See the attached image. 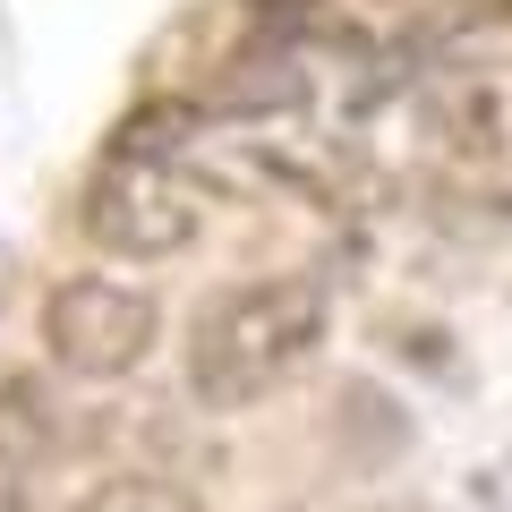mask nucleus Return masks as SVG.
I'll list each match as a JSON object with an SVG mask.
<instances>
[{
  "label": "nucleus",
  "instance_id": "1",
  "mask_svg": "<svg viewBox=\"0 0 512 512\" xmlns=\"http://www.w3.org/2000/svg\"><path fill=\"white\" fill-rule=\"evenodd\" d=\"M325 325H333V299L316 274H256V282H231L197 308L188 325V402L197 410H248L265 393L299 376V367L325 350Z\"/></svg>",
  "mask_w": 512,
  "mask_h": 512
},
{
  "label": "nucleus",
  "instance_id": "2",
  "mask_svg": "<svg viewBox=\"0 0 512 512\" xmlns=\"http://www.w3.org/2000/svg\"><path fill=\"white\" fill-rule=\"evenodd\" d=\"M154 333H163V308L120 274H69L43 299V350L69 376H128V367H146Z\"/></svg>",
  "mask_w": 512,
  "mask_h": 512
},
{
  "label": "nucleus",
  "instance_id": "3",
  "mask_svg": "<svg viewBox=\"0 0 512 512\" xmlns=\"http://www.w3.org/2000/svg\"><path fill=\"white\" fill-rule=\"evenodd\" d=\"M77 222H86L94 248L137 256V265H163V256L197 248L205 205L188 197L171 171H154L146 154H111V163L86 180V205H77Z\"/></svg>",
  "mask_w": 512,
  "mask_h": 512
},
{
  "label": "nucleus",
  "instance_id": "4",
  "mask_svg": "<svg viewBox=\"0 0 512 512\" xmlns=\"http://www.w3.org/2000/svg\"><path fill=\"white\" fill-rule=\"evenodd\" d=\"M0 461L9 470H35V461H60V410L35 376L0 384Z\"/></svg>",
  "mask_w": 512,
  "mask_h": 512
},
{
  "label": "nucleus",
  "instance_id": "5",
  "mask_svg": "<svg viewBox=\"0 0 512 512\" xmlns=\"http://www.w3.org/2000/svg\"><path fill=\"white\" fill-rule=\"evenodd\" d=\"M77 512H205V504L188 487H171V478H154V470H120V478H103V487H86Z\"/></svg>",
  "mask_w": 512,
  "mask_h": 512
},
{
  "label": "nucleus",
  "instance_id": "6",
  "mask_svg": "<svg viewBox=\"0 0 512 512\" xmlns=\"http://www.w3.org/2000/svg\"><path fill=\"white\" fill-rule=\"evenodd\" d=\"M256 103H282V111H299V69H282V60H265V69H231V86H222V120H265Z\"/></svg>",
  "mask_w": 512,
  "mask_h": 512
}]
</instances>
